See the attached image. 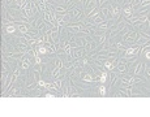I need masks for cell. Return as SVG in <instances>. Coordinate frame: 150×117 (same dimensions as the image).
Returning <instances> with one entry per match:
<instances>
[{
  "mask_svg": "<svg viewBox=\"0 0 150 117\" xmlns=\"http://www.w3.org/2000/svg\"><path fill=\"white\" fill-rule=\"evenodd\" d=\"M82 81H85V82L87 83H92V82H95V78H94V74H92V73L89 72H85V74L82 75Z\"/></svg>",
  "mask_w": 150,
  "mask_h": 117,
  "instance_id": "obj_15",
  "label": "cell"
},
{
  "mask_svg": "<svg viewBox=\"0 0 150 117\" xmlns=\"http://www.w3.org/2000/svg\"><path fill=\"white\" fill-rule=\"evenodd\" d=\"M133 10L134 9L131 7V5H127L125 8H123V14L125 16V18H128V20H129V18L132 17V13H133Z\"/></svg>",
  "mask_w": 150,
  "mask_h": 117,
  "instance_id": "obj_16",
  "label": "cell"
},
{
  "mask_svg": "<svg viewBox=\"0 0 150 117\" xmlns=\"http://www.w3.org/2000/svg\"><path fill=\"white\" fill-rule=\"evenodd\" d=\"M54 12H55L56 14H67V13L69 12V9L67 7H64V5L56 4L55 7H54Z\"/></svg>",
  "mask_w": 150,
  "mask_h": 117,
  "instance_id": "obj_13",
  "label": "cell"
},
{
  "mask_svg": "<svg viewBox=\"0 0 150 117\" xmlns=\"http://www.w3.org/2000/svg\"><path fill=\"white\" fill-rule=\"evenodd\" d=\"M140 48H141L140 46H131V47L128 46V48L124 51V52H125V55H124V56H127V57L134 56V55H137L140 52Z\"/></svg>",
  "mask_w": 150,
  "mask_h": 117,
  "instance_id": "obj_6",
  "label": "cell"
},
{
  "mask_svg": "<svg viewBox=\"0 0 150 117\" xmlns=\"http://www.w3.org/2000/svg\"><path fill=\"white\" fill-rule=\"evenodd\" d=\"M128 22H125V21H119V22H116L115 25L112 26V29L110 30V33L107 34V39H112L114 36L119 35L120 34V31L124 29V26L127 25Z\"/></svg>",
  "mask_w": 150,
  "mask_h": 117,
  "instance_id": "obj_1",
  "label": "cell"
},
{
  "mask_svg": "<svg viewBox=\"0 0 150 117\" xmlns=\"http://www.w3.org/2000/svg\"><path fill=\"white\" fill-rule=\"evenodd\" d=\"M137 36H138V33H137V30H132L131 33L128 34V35L125 36V38H124V43L125 44H133L134 42H136V39H137Z\"/></svg>",
  "mask_w": 150,
  "mask_h": 117,
  "instance_id": "obj_5",
  "label": "cell"
},
{
  "mask_svg": "<svg viewBox=\"0 0 150 117\" xmlns=\"http://www.w3.org/2000/svg\"><path fill=\"white\" fill-rule=\"evenodd\" d=\"M116 1H119V3H124L125 0H116Z\"/></svg>",
  "mask_w": 150,
  "mask_h": 117,
  "instance_id": "obj_31",
  "label": "cell"
},
{
  "mask_svg": "<svg viewBox=\"0 0 150 117\" xmlns=\"http://www.w3.org/2000/svg\"><path fill=\"white\" fill-rule=\"evenodd\" d=\"M115 60H106V61H103V68H105L106 70H114L115 69Z\"/></svg>",
  "mask_w": 150,
  "mask_h": 117,
  "instance_id": "obj_14",
  "label": "cell"
},
{
  "mask_svg": "<svg viewBox=\"0 0 150 117\" xmlns=\"http://www.w3.org/2000/svg\"><path fill=\"white\" fill-rule=\"evenodd\" d=\"M107 1H108V0H97V3H98V7H99V8H102L103 5H105L106 3H107Z\"/></svg>",
  "mask_w": 150,
  "mask_h": 117,
  "instance_id": "obj_26",
  "label": "cell"
},
{
  "mask_svg": "<svg viewBox=\"0 0 150 117\" xmlns=\"http://www.w3.org/2000/svg\"><path fill=\"white\" fill-rule=\"evenodd\" d=\"M16 31H19V30H17V26L14 25V23L13 25H7L6 26V33L7 34H14Z\"/></svg>",
  "mask_w": 150,
  "mask_h": 117,
  "instance_id": "obj_21",
  "label": "cell"
},
{
  "mask_svg": "<svg viewBox=\"0 0 150 117\" xmlns=\"http://www.w3.org/2000/svg\"><path fill=\"white\" fill-rule=\"evenodd\" d=\"M110 10H111V17L112 18H119L123 9L120 8V5H112V7H110Z\"/></svg>",
  "mask_w": 150,
  "mask_h": 117,
  "instance_id": "obj_9",
  "label": "cell"
},
{
  "mask_svg": "<svg viewBox=\"0 0 150 117\" xmlns=\"http://www.w3.org/2000/svg\"><path fill=\"white\" fill-rule=\"evenodd\" d=\"M34 61H35V62H34L35 65H41V64H42V59H41V57H39V55L34 57Z\"/></svg>",
  "mask_w": 150,
  "mask_h": 117,
  "instance_id": "obj_25",
  "label": "cell"
},
{
  "mask_svg": "<svg viewBox=\"0 0 150 117\" xmlns=\"http://www.w3.org/2000/svg\"><path fill=\"white\" fill-rule=\"evenodd\" d=\"M99 13L102 14V17L105 18L106 21L112 18V17H111V10H110V7H108V5H106V7L103 5L102 8H99Z\"/></svg>",
  "mask_w": 150,
  "mask_h": 117,
  "instance_id": "obj_7",
  "label": "cell"
},
{
  "mask_svg": "<svg viewBox=\"0 0 150 117\" xmlns=\"http://www.w3.org/2000/svg\"><path fill=\"white\" fill-rule=\"evenodd\" d=\"M106 40H107V33H100L98 35H95V43H97V46H103Z\"/></svg>",
  "mask_w": 150,
  "mask_h": 117,
  "instance_id": "obj_11",
  "label": "cell"
},
{
  "mask_svg": "<svg viewBox=\"0 0 150 117\" xmlns=\"http://www.w3.org/2000/svg\"><path fill=\"white\" fill-rule=\"evenodd\" d=\"M77 3H80V4H84V0H77Z\"/></svg>",
  "mask_w": 150,
  "mask_h": 117,
  "instance_id": "obj_30",
  "label": "cell"
},
{
  "mask_svg": "<svg viewBox=\"0 0 150 117\" xmlns=\"http://www.w3.org/2000/svg\"><path fill=\"white\" fill-rule=\"evenodd\" d=\"M43 96H45V98H55V94H51V92H47V94H45V95H43Z\"/></svg>",
  "mask_w": 150,
  "mask_h": 117,
  "instance_id": "obj_27",
  "label": "cell"
},
{
  "mask_svg": "<svg viewBox=\"0 0 150 117\" xmlns=\"http://www.w3.org/2000/svg\"><path fill=\"white\" fill-rule=\"evenodd\" d=\"M69 16H71V18L73 21H76V20H80L81 18V16H82V9L81 8H78V7H73V8H71L69 9Z\"/></svg>",
  "mask_w": 150,
  "mask_h": 117,
  "instance_id": "obj_4",
  "label": "cell"
},
{
  "mask_svg": "<svg viewBox=\"0 0 150 117\" xmlns=\"http://www.w3.org/2000/svg\"><path fill=\"white\" fill-rule=\"evenodd\" d=\"M38 52H39V55H42V56H46V55L51 53V49L48 48V47L39 44V47H38Z\"/></svg>",
  "mask_w": 150,
  "mask_h": 117,
  "instance_id": "obj_17",
  "label": "cell"
},
{
  "mask_svg": "<svg viewBox=\"0 0 150 117\" xmlns=\"http://www.w3.org/2000/svg\"><path fill=\"white\" fill-rule=\"evenodd\" d=\"M85 49L84 47H74L73 49H72V59L73 60H81L82 57L85 56Z\"/></svg>",
  "mask_w": 150,
  "mask_h": 117,
  "instance_id": "obj_3",
  "label": "cell"
},
{
  "mask_svg": "<svg viewBox=\"0 0 150 117\" xmlns=\"http://www.w3.org/2000/svg\"><path fill=\"white\" fill-rule=\"evenodd\" d=\"M21 91H22V87H21V86H17V87L12 88V90H11V92L8 94V96H19Z\"/></svg>",
  "mask_w": 150,
  "mask_h": 117,
  "instance_id": "obj_20",
  "label": "cell"
},
{
  "mask_svg": "<svg viewBox=\"0 0 150 117\" xmlns=\"http://www.w3.org/2000/svg\"><path fill=\"white\" fill-rule=\"evenodd\" d=\"M90 22H93V23H95V25H100V23H103L105 22V18L102 17V14H100V13H97V14H94V16H92V17H90Z\"/></svg>",
  "mask_w": 150,
  "mask_h": 117,
  "instance_id": "obj_10",
  "label": "cell"
},
{
  "mask_svg": "<svg viewBox=\"0 0 150 117\" xmlns=\"http://www.w3.org/2000/svg\"><path fill=\"white\" fill-rule=\"evenodd\" d=\"M16 26H17V30H19L21 34H28L30 31L29 27L26 26V23H17Z\"/></svg>",
  "mask_w": 150,
  "mask_h": 117,
  "instance_id": "obj_19",
  "label": "cell"
},
{
  "mask_svg": "<svg viewBox=\"0 0 150 117\" xmlns=\"http://www.w3.org/2000/svg\"><path fill=\"white\" fill-rule=\"evenodd\" d=\"M98 91H99V95L100 96H105L106 94H107V88H106V86L103 85V83L99 86V87H98Z\"/></svg>",
  "mask_w": 150,
  "mask_h": 117,
  "instance_id": "obj_24",
  "label": "cell"
},
{
  "mask_svg": "<svg viewBox=\"0 0 150 117\" xmlns=\"http://www.w3.org/2000/svg\"><path fill=\"white\" fill-rule=\"evenodd\" d=\"M61 70H63V69H59V68H55V69H52V72H51V77H52L54 79H56V78L61 77Z\"/></svg>",
  "mask_w": 150,
  "mask_h": 117,
  "instance_id": "obj_22",
  "label": "cell"
},
{
  "mask_svg": "<svg viewBox=\"0 0 150 117\" xmlns=\"http://www.w3.org/2000/svg\"><path fill=\"white\" fill-rule=\"evenodd\" d=\"M144 69H145V64L142 61H140V62H136V65H134V68H133V75H140L142 72H144Z\"/></svg>",
  "mask_w": 150,
  "mask_h": 117,
  "instance_id": "obj_12",
  "label": "cell"
},
{
  "mask_svg": "<svg viewBox=\"0 0 150 117\" xmlns=\"http://www.w3.org/2000/svg\"><path fill=\"white\" fill-rule=\"evenodd\" d=\"M65 27H67V30H69V31H72V33L77 34V33H80V31L84 30L86 26H85L84 21H76V22H68L65 25Z\"/></svg>",
  "mask_w": 150,
  "mask_h": 117,
  "instance_id": "obj_2",
  "label": "cell"
},
{
  "mask_svg": "<svg viewBox=\"0 0 150 117\" xmlns=\"http://www.w3.org/2000/svg\"><path fill=\"white\" fill-rule=\"evenodd\" d=\"M30 65H32V62H30V59L25 55L24 57H22L21 60H20V66H21L22 70H28L30 68Z\"/></svg>",
  "mask_w": 150,
  "mask_h": 117,
  "instance_id": "obj_8",
  "label": "cell"
},
{
  "mask_svg": "<svg viewBox=\"0 0 150 117\" xmlns=\"http://www.w3.org/2000/svg\"><path fill=\"white\" fill-rule=\"evenodd\" d=\"M145 57H146V60H150V51L145 52Z\"/></svg>",
  "mask_w": 150,
  "mask_h": 117,
  "instance_id": "obj_29",
  "label": "cell"
},
{
  "mask_svg": "<svg viewBox=\"0 0 150 117\" xmlns=\"http://www.w3.org/2000/svg\"><path fill=\"white\" fill-rule=\"evenodd\" d=\"M107 77H108V73H106L105 70H102V73H100V77H99V81H98V82H99V83H106Z\"/></svg>",
  "mask_w": 150,
  "mask_h": 117,
  "instance_id": "obj_23",
  "label": "cell"
},
{
  "mask_svg": "<svg viewBox=\"0 0 150 117\" xmlns=\"http://www.w3.org/2000/svg\"><path fill=\"white\" fill-rule=\"evenodd\" d=\"M145 73H146V75L150 78V68L146 66V65H145Z\"/></svg>",
  "mask_w": 150,
  "mask_h": 117,
  "instance_id": "obj_28",
  "label": "cell"
},
{
  "mask_svg": "<svg viewBox=\"0 0 150 117\" xmlns=\"http://www.w3.org/2000/svg\"><path fill=\"white\" fill-rule=\"evenodd\" d=\"M52 85H54V88H55V90H60V88L63 87V77H59V78H56V79H54Z\"/></svg>",
  "mask_w": 150,
  "mask_h": 117,
  "instance_id": "obj_18",
  "label": "cell"
}]
</instances>
